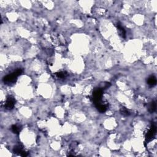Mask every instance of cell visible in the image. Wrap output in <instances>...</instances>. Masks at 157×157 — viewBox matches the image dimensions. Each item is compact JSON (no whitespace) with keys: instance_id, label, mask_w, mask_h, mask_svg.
I'll use <instances>...</instances> for the list:
<instances>
[{"instance_id":"1","label":"cell","mask_w":157,"mask_h":157,"mask_svg":"<svg viewBox=\"0 0 157 157\" xmlns=\"http://www.w3.org/2000/svg\"><path fill=\"white\" fill-rule=\"evenodd\" d=\"M23 72L22 69H18L14 71V73H12V74H9V75L6 76L4 78H3V81L4 83H14V82H16L17 78L18 76L21 75Z\"/></svg>"},{"instance_id":"2","label":"cell","mask_w":157,"mask_h":157,"mask_svg":"<svg viewBox=\"0 0 157 157\" xmlns=\"http://www.w3.org/2000/svg\"><path fill=\"white\" fill-rule=\"evenodd\" d=\"M103 91L101 88H96L94 90L93 93V101L94 105L101 103L102 97H103Z\"/></svg>"},{"instance_id":"3","label":"cell","mask_w":157,"mask_h":157,"mask_svg":"<svg viewBox=\"0 0 157 157\" xmlns=\"http://www.w3.org/2000/svg\"><path fill=\"white\" fill-rule=\"evenodd\" d=\"M155 133H156V126L154 125H152L150 129H149V131L145 136V143H148L150 141L152 140L155 137Z\"/></svg>"},{"instance_id":"4","label":"cell","mask_w":157,"mask_h":157,"mask_svg":"<svg viewBox=\"0 0 157 157\" xmlns=\"http://www.w3.org/2000/svg\"><path fill=\"white\" fill-rule=\"evenodd\" d=\"M16 103V99H15V98H14V97L11 96H9L7 98L6 103H5L4 108H6V109H8V110L12 109L14 108Z\"/></svg>"},{"instance_id":"5","label":"cell","mask_w":157,"mask_h":157,"mask_svg":"<svg viewBox=\"0 0 157 157\" xmlns=\"http://www.w3.org/2000/svg\"><path fill=\"white\" fill-rule=\"evenodd\" d=\"M95 106L96 107L97 109H98V110H99L100 112H102V113L106 111L107 108H108V106H107L106 104H101V103H99V104H96V105Z\"/></svg>"},{"instance_id":"6","label":"cell","mask_w":157,"mask_h":157,"mask_svg":"<svg viewBox=\"0 0 157 157\" xmlns=\"http://www.w3.org/2000/svg\"><path fill=\"white\" fill-rule=\"evenodd\" d=\"M14 152L16 154H19L21 155V154L24 152V150H23V147L21 145H17L14 147L13 149Z\"/></svg>"},{"instance_id":"7","label":"cell","mask_w":157,"mask_h":157,"mask_svg":"<svg viewBox=\"0 0 157 157\" xmlns=\"http://www.w3.org/2000/svg\"><path fill=\"white\" fill-rule=\"evenodd\" d=\"M147 83L150 86H154L157 83V79L154 76H150V78H148Z\"/></svg>"},{"instance_id":"8","label":"cell","mask_w":157,"mask_h":157,"mask_svg":"<svg viewBox=\"0 0 157 157\" xmlns=\"http://www.w3.org/2000/svg\"><path fill=\"white\" fill-rule=\"evenodd\" d=\"M117 28L118 30H119L120 33V34L122 35V36L123 37V38H125L126 31L125 30L124 28L121 25V24H120V23H118L117 25Z\"/></svg>"},{"instance_id":"9","label":"cell","mask_w":157,"mask_h":157,"mask_svg":"<svg viewBox=\"0 0 157 157\" xmlns=\"http://www.w3.org/2000/svg\"><path fill=\"white\" fill-rule=\"evenodd\" d=\"M156 107L157 104L156 103H155V102L152 101V103H150V104H149V111L150 112V113H153L155 111V110H156Z\"/></svg>"},{"instance_id":"10","label":"cell","mask_w":157,"mask_h":157,"mask_svg":"<svg viewBox=\"0 0 157 157\" xmlns=\"http://www.w3.org/2000/svg\"><path fill=\"white\" fill-rule=\"evenodd\" d=\"M11 129H12V131L14 133L17 134H18L20 131V129L19 127H18L16 125H12V127H11Z\"/></svg>"},{"instance_id":"11","label":"cell","mask_w":157,"mask_h":157,"mask_svg":"<svg viewBox=\"0 0 157 157\" xmlns=\"http://www.w3.org/2000/svg\"><path fill=\"white\" fill-rule=\"evenodd\" d=\"M120 112L121 114H123V115H125V116L129 115V111H128V109H126L125 108H122L120 110Z\"/></svg>"},{"instance_id":"12","label":"cell","mask_w":157,"mask_h":157,"mask_svg":"<svg viewBox=\"0 0 157 157\" xmlns=\"http://www.w3.org/2000/svg\"><path fill=\"white\" fill-rule=\"evenodd\" d=\"M56 76L59 78H64L66 76V73L65 72H59L56 73Z\"/></svg>"}]
</instances>
